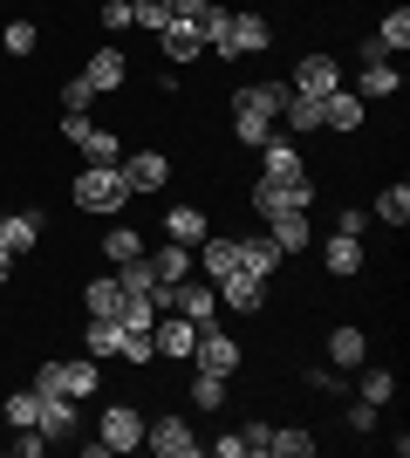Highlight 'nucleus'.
Here are the masks:
<instances>
[{
	"label": "nucleus",
	"mask_w": 410,
	"mask_h": 458,
	"mask_svg": "<svg viewBox=\"0 0 410 458\" xmlns=\"http://www.w3.org/2000/svg\"><path fill=\"white\" fill-rule=\"evenodd\" d=\"M280 103H288V82H247V89H233V110H226L233 144L260 151V144L273 137V123H280Z\"/></svg>",
	"instance_id": "obj_1"
},
{
	"label": "nucleus",
	"mask_w": 410,
	"mask_h": 458,
	"mask_svg": "<svg viewBox=\"0 0 410 458\" xmlns=\"http://www.w3.org/2000/svg\"><path fill=\"white\" fill-rule=\"evenodd\" d=\"M69 206L76 212H123L130 206V185H123L117 165H82L76 185H69Z\"/></svg>",
	"instance_id": "obj_2"
},
{
	"label": "nucleus",
	"mask_w": 410,
	"mask_h": 458,
	"mask_svg": "<svg viewBox=\"0 0 410 458\" xmlns=\"http://www.w3.org/2000/svg\"><path fill=\"white\" fill-rule=\"evenodd\" d=\"M192 363H198V369H213V377H233V369L247 363V349H239V335H233V328H219V315H213V322H198Z\"/></svg>",
	"instance_id": "obj_3"
},
{
	"label": "nucleus",
	"mask_w": 410,
	"mask_h": 458,
	"mask_svg": "<svg viewBox=\"0 0 410 458\" xmlns=\"http://www.w3.org/2000/svg\"><path fill=\"white\" fill-rule=\"evenodd\" d=\"M267 48H273V21L260 14V7H233V21H226V62L267 55Z\"/></svg>",
	"instance_id": "obj_4"
},
{
	"label": "nucleus",
	"mask_w": 410,
	"mask_h": 458,
	"mask_svg": "<svg viewBox=\"0 0 410 458\" xmlns=\"http://www.w3.org/2000/svg\"><path fill=\"white\" fill-rule=\"evenodd\" d=\"M144 445H151L157 458H198L205 452V438H198L185 418H144Z\"/></svg>",
	"instance_id": "obj_5"
},
{
	"label": "nucleus",
	"mask_w": 410,
	"mask_h": 458,
	"mask_svg": "<svg viewBox=\"0 0 410 458\" xmlns=\"http://www.w3.org/2000/svg\"><path fill=\"white\" fill-rule=\"evenodd\" d=\"M157 55H164V69H192V62H205L198 21H164V28H157Z\"/></svg>",
	"instance_id": "obj_6"
},
{
	"label": "nucleus",
	"mask_w": 410,
	"mask_h": 458,
	"mask_svg": "<svg viewBox=\"0 0 410 458\" xmlns=\"http://www.w3.org/2000/svg\"><path fill=\"white\" fill-rule=\"evenodd\" d=\"M308 206H314V178H294V185H273V178H260V185H254V212H260V219L308 212Z\"/></svg>",
	"instance_id": "obj_7"
},
{
	"label": "nucleus",
	"mask_w": 410,
	"mask_h": 458,
	"mask_svg": "<svg viewBox=\"0 0 410 458\" xmlns=\"http://www.w3.org/2000/svg\"><path fill=\"white\" fill-rule=\"evenodd\" d=\"M117 172H123V185H130V199H137V191H164V185H172V157L144 144V151L117 157Z\"/></svg>",
	"instance_id": "obj_8"
},
{
	"label": "nucleus",
	"mask_w": 410,
	"mask_h": 458,
	"mask_svg": "<svg viewBox=\"0 0 410 458\" xmlns=\"http://www.w3.org/2000/svg\"><path fill=\"white\" fill-rule=\"evenodd\" d=\"M172 315H185V322H213V315H219V287L205 281V274L172 281Z\"/></svg>",
	"instance_id": "obj_9"
},
{
	"label": "nucleus",
	"mask_w": 410,
	"mask_h": 458,
	"mask_svg": "<svg viewBox=\"0 0 410 458\" xmlns=\"http://www.w3.org/2000/svg\"><path fill=\"white\" fill-rule=\"evenodd\" d=\"M288 89L322 103V96L342 89V62H335V55H301V62H294V82H288Z\"/></svg>",
	"instance_id": "obj_10"
},
{
	"label": "nucleus",
	"mask_w": 410,
	"mask_h": 458,
	"mask_svg": "<svg viewBox=\"0 0 410 458\" xmlns=\"http://www.w3.org/2000/svg\"><path fill=\"white\" fill-rule=\"evenodd\" d=\"M41 233H48V212H7L0 219V253L7 260H28L41 247Z\"/></svg>",
	"instance_id": "obj_11"
},
{
	"label": "nucleus",
	"mask_w": 410,
	"mask_h": 458,
	"mask_svg": "<svg viewBox=\"0 0 410 458\" xmlns=\"http://www.w3.org/2000/svg\"><path fill=\"white\" fill-rule=\"evenodd\" d=\"M151 343H157V356H164V363H192L198 322H185V315H172V308H164V315L151 322Z\"/></svg>",
	"instance_id": "obj_12"
},
{
	"label": "nucleus",
	"mask_w": 410,
	"mask_h": 458,
	"mask_svg": "<svg viewBox=\"0 0 410 458\" xmlns=\"http://www.w3.org/2000/svg\"><path fill=\"white\" fill-rule=\"evenodd\" d=\"M219 308H226V315H267V281H260V274H226V281H219Z\"/></svg>",
	"instance_id": "obj_13"
},
{
	"label": "nucleus",
	"mask_w": 410,
	"mask_h": 458,
	"mask_svg": "<svg viewBox=\"0 0 410 458\" xmlns=\"http://www.w3.org/2000/svg\"><path fill=\"white\" fill-rule=\"evenodd\" d=\"M260 178H273V185L308 178V157L294 151V137H267V144H260Z\"/></svg>",
	"instance_id": "obj_14"
},
{
	"label": "nucleus",
	"mask_w": 410,
	"mask_h": 458,
	"mask_svg": "<svg viewBox=\"0 0 410 458\" xmlns=\"http://www.w3.org/2000/svg\"><path fill=\"white\" fill-rule=\"evenodd\" d=\"M82 82L96 96H117L123 82H130V62H123V48H89V62H82Z\"/></svg>",
	"instance_id": "obj_15"
},
{
	"label": "nucleus",
	"mask_w": 410,
	"mask_h": 458,
	"mask_svg": "<svg viewBox=\"0 0 410 458\" xmlns=\"http://www.w3.org/2000/svg\"><path fill=\"white\" fill-rule=\"evenodd\" d=\"M137 445H144V411L110 403V411H103V452H137Z\"/></svg>",
	"instance_id": "obj_16"
},
{
	"label": "nucleus",
	"mask_w": 410,
	"mask_h": 458,
	"mask_svg": "<svg viewBox=\"0 0 410 458\" xmlns=\"http://www.w3.org/2000/svg\"><path fill=\"white\" fill-rule=\"evenodd\" d=\"M329 363L342 369V377H349V369H363V363H370V335H363L356 322H335V328H329Z\"/></svg>",
	"instance_id": "obj_17"
},
{
	"label": "nucleus",
	"mask_w": 410,
	"mask_h": 458,
	"mask_svg": "<svg viewBox=\"0 0 410 458\" xmlns=\"http://www.w3.org/2000/svg\"><path fill=\"white\" fill-rule=\"evenodd\" d=\"M363 116H370V103H363V96L356 89H335V96H322V131H363Z\"/></svg>",
	"instance_id": "obj_18"
},
{
	"label": "nucleus",
	"mask_w": 410,
	"mask_h": 458,
	"mask_svg": "<svg viewBox=\"0 0 410 458\" xmlns=\"http://www.w3.org/2000/svg\"><path fill=\"white\" fill-rule=\"evenodd\" d=\"M322 267H329L335 281H349V274L370 267V253H363V240H356V233H329V247H322Z\"/></svg>",
	"instance_id": "obj_19"
},
{
	"label": "nucleus",
	"mask_w": 410,
	"mask_h": 458,
	"mask_svg": "<svg viewBox=\"0 0 410 458\" xmlns=\"http://www.w3.org/2000/svg\"><path fill=\"white\" fill-rule=\"evenodd\" d=\"M280 260H288V253L273 247V233H239V267H247V274L273 281V274H280Z\"/></svg>",
	"instance_id": "obj_20"
},
{
	"label": "nucleus",
	"mask_w": 410,
	"mask_h": 458,
	"mask_svg": "<svg viewBox=\"0 0 410 458\" xmlns=\"http://www.w3.org/2000/svg\"><path fill=\"white\" fill-rule=\"evenodd\" d=\"M397 89H404V69H397L390 55H383V62H363V76H356V96H363V103H390Z\"/></svg>",
	"instance_id": "obj_21"
},
{
	"label": "nucleus",
	"mask_w": 410,
	"mask_h": 458,
	"mask_svg": "<svg viewBox=\"0 0 410 458\" xmlns=\"http://www.w3.org/2000/svg\"><path fill=\"white\" fill-rule=\"evenodd\" d=\"M35 431H41L48 445H69V438H76V397H41Z\"/></svg>",
	"instance_id": "obj_22"
},
{
	"label": "nucleus",
	"mask_w": 410,
	"mask_h": 458,
	"mask_svg": "<svg viewBox=\"0 0 410 458\" xmlns=\"http://www.w3.org/2000/svg\"><path fill=\"white\" fill-rule=\"evenodd\" d=\"M205 233H213V219H205L198 206H164V240H178V247H198Z\"/></svg>",
	"instance_id": "obj_23"
},
{
	"label": "nucleus",
	"mask_w": 410,
	"mask_h": 458,
	"mask_svg": "<svg viewBox=\"0 0 410 458\" xmlns=\"http://www.w3.org/2000/svg\"><path fill=\"white\" fill-rule=\"evenodd\" d=\"M267 233H273V247H280V253H308L314 247V219H308V212H280V219H267Z\"/></svg>",
	"instance_id": "obj_24"
},
{
	"label": "nucleus",
	"mask_w": 410,
	"mask_h": 458,
	"mask_svg": "<svg viewBox=\"0 0 410 458\" xmlns=\"http://www.w3.org/2000/svg\"><path fill=\"white\" fill-rule=\"evenodd\" d=\"M144 260H151V274H157L164 287H172V281H185V274H198L192 247H178V240H164V247H157V253H144Z\"/></svg>",
	"instance_id": "obj_25"
},
{
	"label": "nucleus",
	"mask_w": 410,
	"mask_h": 458,
	"mask_svg": "<svg viewBox=\"0 0 410 458\" xmlns=\"http://www.w3.org/2000/svg\"><path fill=\"white\" fill-rule=\"evenodd\" d=\"M82 349H89L96 363H103V356H117V349H123V322H117V315H89V328H82Z\"/></svg>",
	"instance_id": "obj_26"
},
{
	"label": "nucleus",
	"mask_w": 410,
	"mask_h": 458,
	"mask_svg": "<svg viewBox=\"0 0 410 458\" xmlns=\"http://www.w3.org/2000/svg\"><path fill=\"white\" fill-rule=\"evenodd\" d=\"M123 308V281L117 274H96V281L82 287V315H117Z\"/></svg>",
	"instance_id": "obj_27"
},
{
	"label": "nucleus",
	"mask_w": 410,
	"mask_h": 458,
	"mask_svg": "<svg viewBox=\"0 0 410 458\" xmlns=\"http://www.w3.org/2000/svg\"><path fill=\"white\" fill-rule=\"evenodd\" d=\"M370 219H383V226H410V185L404 178H390V185L376 191V212Z\"/></svg>",
	"instance_id": "obj_28"
},
{
	"label": "nucleus",
	"mask_w": 410,
	"mask_h": 458,
	"mask_svg": "<svg viewBox=\"0 0 410 458\" xmlns=\"http://www.w3.org/2000/svg\"><path fill=\"white\" fill-rule=\"evenodd\" d=\"M267 458H314V431H301V424H273Z\"/></svg>",
	"instance_id": "obj_29"
},
{
	"label": "nucleus",
	"mask_w": 410,
	"mask_h": 458,
	"mask_svg": "<svg viewBox=\"0 0 410 458\" xmlns=\"http://www.w3.org/2000/svg\"><path fill=\"white\" fill-rule=\"evenodd\" d=\"M0 418H7V431H35V418H41V390L28 383V390H14V397L0 403Z\"/></svg>",
	"instance_id": "obj_30"
},
{
	"label": "nucleus",
	"mask_w": 410,
	"mask_h": 458,
	"mask_svg": "<svg viewBox=\"0 0 410 458\" xmlns=\"http://www.w3.org/2000/svg\"><path fill=\"white\" fill-rule=\"evenodd\" d=\"M356 397L383 411V403L397 397V369H370V363H363V369H356Z\"/></svg>",
	"instance_id": "obj_31"
},
{
	"label": "nucleus",
	"mask_w": 410,
	"mask_h": 458,
	"mask_svg": "<svg viewBox=\"0 0 410 458\" xmlns=\"http://www.w3.org/2000/svg\"><path fill=\"white\" fill-rule=\"evenodd\" d=\"M76 151L89 157V165H117V157H123V137H117V131H103V123H89Z\"/></svg>",
	"instance_id": "obj_32"
},
{
	"label": "nucleus",
	"mask_w": 410,
	"mask_h": 458,
	"mask_svg": "<svg viewBox=\"0 0 410 458\" xmlns=\"http://www.w3.org/2000/svg\"><path fill=\"white\" fill-rule=\"evenodd\" d=\"M280 116H288V137H308V131H322V103H314V96H294V89H288Z\"/></svg>",
	"instance_id": "obj_33"
},
{
	"label": "nucleus",
	"mask_w": 410,
	"mask_h": 458,
	"mask_svg": "<svg viewBox=\"0 0 410 458\" xmlns=\"http://www.w3.org/2000/svg\"><path fill=\"white\" fill-rule=\"evenodd\" d=\"M137 253H144V233H137L130 219L103 233V260H117V267H123V260H137Z\"/></svg>",
	"instance_id": "obj_34"
},
{
	"label": "nucleus",
	"mask_w": 410,
	"mask_h": 458,
	"mask_svg": "<svg viewBox=\"0 0 410 458\" xmlns=\"http://www.w3.org/2000/svg\"><path fill=\"white\" fill-rule=\"evenodd\" d=\"M376 41H383V48H390V55H404V48H410V7H404V0H397L390 14L376 21Z\"/></svg>",
	"instance_id": "obj_35"
},
{
	"label": "nucleus",
	"mask_w": 410,
	"mask_h": 458,
	"mask_svg": "<svg viewBox=\"0 0 410 458\" xmlns=\"http://www.w3.org/2000/svg\"><path fill=\"white\" fill-rule=\"evenodd\" d=\"M35 48H41L35 21H0V55H35Z\"/></svg>",
	"instance_id": "obj_36"
},
{
	"label": "nucleus",
	"mask_w": 410,
	"mask_h": 458,
	"mask_svg": "<svg viewBox=\"0 0 410 458\" xmlns=\"http://www.w3.org/2000/svg\"><path fill=\"white\" fill-rule=\"evenodd\" d=\"M226 403V377H213V369H192V411H219Z\"/></svg>",
	"instance_id": "obj_37"
},
{
	"label": "nucleus",
	"mask_w": 410,
	"mask_h": 458,
	"mask_svg": "<svg viewBox=\"0 0 410 458\" xmlns=\"http://www.w3.org/2000/svg\"><path fill=\"white\" fill-rule=\"evenodd\" d=\"M301 383H308L314 397H349V383H342V369H335V363H314V369H301Z\"/></svg>",
	"instance_id": "obj_38"
},
{
	"label": "nucleus",
	"mask_w": 410,
	"mask_h": 458,
	"mask_svg": "<svg viewBox=\"0 0 410 458\" xmlns=\"http://www.w3.org/2000/svg\"><path fill=\"white\" fill-rule=\"evenodd\" d=\"M117 356H123V363H137V369H144V363H157L151 328H123V349H117Z\"/></svg>",
	"instance_id": "obj_39"
},
{
	"label": "nucleus",
	"mask_w": 410,
	"mask_h": 458,
	"mask_svg": "<svg viewBox=\"0 0 410 458\" xmlns=\"http://www.w3.org/2000/svg\"><path fill=\"white\" fill-rule=\"evenodd\" d=\"M172 21V0H130V28H144V35H157Z\"/></svg>",
	"instance_id": "obj_40"
},
{
	"label": "nucleus",
	"mask_w": 410,
	"mask_h": 458,
	"mask_svg": "<svg viewBox=\"0 0 410 458\" xmlns=\"http://www.w3.org/2000/svg\"><path fill=\"white\" fill-rule=\"evenodd\" d=\"M117 281H123V294H151V287H157V274H151V260L137 253V260H123V267H117Z\"/></svg>",
	"instance_id": "obj_41"
},
{
	"label": "nucleus",
	"mask_w": 410,
	"mask_h": 458,
	"mask_svg": "<svg viewBox=\"0 0 410 458\" xmlns=\"http://www.w3.org/2000/svg\"><path fill=\"white\" fill-rule=\"evenodd\" d=\"M117 322H123V328H151V322H157V301H151V294H123Z\"/></svg>",
	"instance_id": "obj_42"
},
{
	"label": "nucleus",
	"mask_w": 410,
	"mask_h": 458,
	"mask_svg": "<svg viewBox=\"0 0 410 458\" xmlns=\"http://www.w3.org/2000/svg\"><path fill=\"white\" fill-rule=\"evenodd\" d=\"M342 424H349L356 438H376V403H363V397H356L349 411H342Z\"/></svg>",
	"instance_id": "obj_43"
},
{
	"label": "nucleus",
	"mask_w": 410,
	"mask_h": 458,
	"mask_svg": "<svg viewBox=\"0 0 410 458\" xmlns=\"http://www.w3.org/2000/svg\"><path fill=\"white\" fill-rule=\"evenodd\" d=\"M89 103H96V89H89L82 76H69V82H62V110H89Z\"/></svg>",
	"instance_id": "obj_44"
},
{
	"label": "nucleus",
	"mask_w": 410,
	"mask_h": 458,
	"mask_svg": "<svg viewBox=\"0 0 410 458\" xmlns=\"http://www.w3.org/2000/svg\"><path fill=\"white\" fill-rule=\"evenodd\" d=\"M205 452H213V458H247V438H239V431H219Z\"/></svg>",
	"instance_id": "obj_45"
},
{
	"label": "nucleus",
	"mask_w": 410,
	"mask_h": 458,
	"mask_svg": "<svg viewBox=\"0 0 410 458\" xmlns=\"http://www.w3.org/2000/svg\"><path fill=\"white\" fill-rule=\"evenodd\" d=\"M103 28L123 35V28H130V0H103Z\"/></svg>",
	"instance_id": "obj_46"
},
{
	"label": "nucleus",
	"mask_w": 410,
	"mask_h": 458,
	"mask_svg": "<svg viewBox=\"0 0 410 458\" xmlns=\"http://www.w3.org/2000/svg\"><path fill=\"white\" fill-rule=\"evenodd\" d=\"M239 438H247V452H267V438H273V424L247 418V424H239Z\"/></svg>",
	"instance_id": "obj_47"
},
{
	"label": "nucleus",
	"mask_w": 410,
	"mask_h": 458,
	"mask_svg": "<svg viewBox=\"0 0 410 458\" xmlns=\"http://www.w3.org/2000/svg\"><path fill=\"white\" fill-rule=\"evenodd\" d=\"M335 233H356V240H363V233H370V212H356V206H342V219H335Z\"/></svg>",
	"instance_id": "obj_48"
},
{
	"label": "nucleus",
	"mask_w": 410,
	"mask_h": 458,
	"mask_svg": "<svg viewBox=\"0 0 410 458\" xmlns=\"http://www.w3.org/2000/svg\"><path fill=\"white\" fill-rule=\"evenodd\" d=\"M14 452L21 458H41V452H48V438H41V431H14Z\"/></svg>",
	"instance_id": "obj_49"
},
{
	"label": "nucleus",
	"mask_w": 410,
	"mask_h": 458,
	"mask_svg": "<svg viewBox=\"0 0 410 458\" xmlns=\"http://www.w3.org/2000/svg\"><path fill=\"white\" fill-rule=\"evenodd\" d=\"M383 55H390V48H383L376 35H363V41H356V62H383Z\"/></svg>",
	"instance_id": "obj_50"
},
{
	"label": "nucleus",
	"mask_w": 410,
	"mask_h": 458,
	"mask_svg": "<svg viewBox=\"0 0 410 458\" xmlns=\"http://www.w3.org/2000/svg\"><path fill=\"white\" fill-rule=\"evenodd\" d=\"M205 7H213V0H172V21H198Z\"/></svg>",
	"instance_id": "obj_51"
},
{
	"label": "nucleus",
	"mask_w": 410,
	"mask_h": 458,
	"mask_svg": "<svg viewBox=\"0 0 410 458\" xmlns=\"http://www.w3.org/2000/svg\"><path fill=\"white\" fill-rule=\"evenodd\" d=\"M7 274H14V260H7V253H0V287H7Z\"/></svg>",
	"instance_id": "obj_52"
},
{
	"label": "nucleus",
	"mask_w": 410,
	"mask_h": 458,
	"mask_svg": "<svg viewBox=\"0 0 410 458\" xmlns=\"http://www.w3.org/2000/svg\"><path fill=\"white\" fill-rule=\"evenodd\" d=\"M0 219H7V212H0Z\"/></svg>",
	"instance_id": "obj_53"
}]
</instances>
